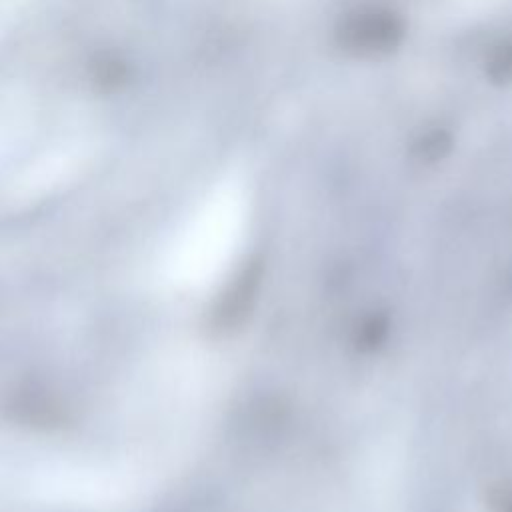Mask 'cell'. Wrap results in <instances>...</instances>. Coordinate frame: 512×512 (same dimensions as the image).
<instances>
[{"mask_svg": "<svg viewBox=\"0 0 512 512\" xmlns=\"http://www.w3.org/2000/svg\"><path fill=\"white\" fill-rule=\"evenodd\" d=\"M336 44L360 58H378L394 52L404 36L406 22L384 6H362L346 12L336 26Z\"/></svg>", "mask_w": 512, "mask_h": 512, "instance_id": "1", "label": "cell"}, {"mask_svg": "<svg viewBox=\"0 0 512 512\" xmlns=\"http://www.w3.org/2000/svg\"><path fill=\"white\" fill-rule=\"evenodd\" d=\"M452 148V134L444 128H432L422 132L414 140V156L422 162H436L444 158Z\"/></svg>", "mask_w": 512, "mask_h": 512, "instance_id": "2", "label": "cell"}, {"mask_svg": "<svg viewBox=\"0 0 512 512\" xmlns=\"http://www.w3.org/2000/svg\"><path fill=\"white\" fill-rule=\"evenodd\" d=\"M484 72L492 84H512V38L502 40L488 52Z\"/></svg>", "mask_w": 512, "mask_h": 512, "instance_id": "3", "label": "cell"}]
</instances>
